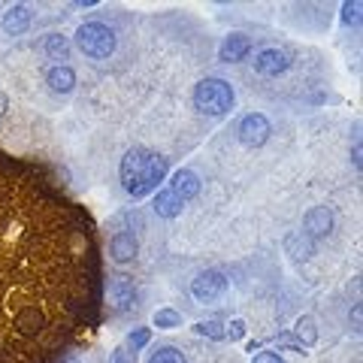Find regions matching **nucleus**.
I'll return each mask as SVG.
<instances>
[{
	"label": "nucleus",
	"mask_w": 363,
	"mask_h": 363,
	"mask_svg": "<svg viewBox=\"0 0 363 363\" xmlns=\"http://www.w3.org/2000/svg\"><path fill=\"white\" fill-rule=\"evenodd\" d=\"M233 88L224 82V79H203V82L194 88V106L203 112V116L221 118L233 109Z\"/></svg>",
	"instance_id": "f03ea898"
},
{
	"label": "nucleus",
	"mask_w": 363,
	"mask_h": 363,
	"mask_svg": "<svg viewBox=\"0 0 363 363\" xmlns=\"http://www.w3.org/2000/svg\"><path fill=\"white\" fill-rule=\"evenodd\" d=\"M45 82H49V88L55 91V94H70V91L76 88V73L70 70V67H52L49 76H45Z\"/></svg>",
	"instance_id": "ddd939ff"
},
{
	"label": "nucleus",
	"mask_w": 363,
	"mask_h": 363,
	"mask_svg": "<svg viewBox=\"0 0 363 363\" xmlns=\"http://www.w3.org/2000/svg\"><path fill=\"white\" fill-rule=\"evenodd\" d=\"M64 363H79V360H76V357H67V360H64Z\"/></svg>",
	"instance_id": "cd10ccee"
},
{
	"label": "nucleus",
	"mask_w": 363,
	"mask_h": 363,
	"mask_svg": "<svg viewBox=\"0 0 363 363\" xmlns=\"http://www.w3.org/2000/svg\"><path fill=\"white\" fill-rule=\"evenodd\" d=\"M288 252L297 257V260H306V257L315 255V242H312L306 233H294L291 240H288Z\"/></svg>",
	"instance_id": "dca6fc26"
},
{
	"label": "nucleus",
	"mask_w": 363,
	"mask_h": 363,
	"mask_svg": "<svg viewBox=\"0 0 363 363\" xmlns=\"http://www.w3.org/2000/svg\"><path fill=\"white\" fill-rule=\"evenodd\" d=\"M118 173H121L124 191H128L133 200H140L145 194H152V191L157 188V182H164V176H167V157L155 155L149 149H130L128 155L121 157Z\"/></svg>",
	"instance_id": "f257e3e1"
},
{
	"label": "nucleus",
	"mask_w": 363,
	"mask_h": 363,
	"mask_svg": "<svg viewBox=\"0 0 363 363\" xmlns=\"http://www.w3.org/2000/svg\"><path fill=\"white\" fill-rule=\"evenodd\" d=\"M109 252H112V260H118V264H128V260L136 257L140 252V242H136L133 233H116L109 242Z\"/></svg>",
	"instance_id": "9b49d317"
},
{
	"label": "nucleus",
	"mask_w": 363,
	"mask_h": 363,
	"mask_svg": "<svg viewBox=\"0 0 363 363\" xmlns=\"http://www.w3.org/2000/svg\"><path fill=\"white\" fill-rule=\"evenodd\" d=\"M182 206H185V203H182L169 188H164V191H157L155 194V212L161 215V218H176V215L182 212Z\"/></svg>",
	"instance_id": "4468645a"
},
{
	"label": "nucleus",
	"mask_w": 363,
	"mask_h": 363,
	"mask_svg": "<svg viewBox=\"0 0 363 363\" xmlns=\"http://www.w3.org/2000/svg\"><path fill=\"white\" fill-rule=\"evenodd\" d=\"M252 363H285V360H281L276 351H260V354H257Z\"/></svg>",
	"instance_id": "a878e982"
},
{
	"label": "nucleus",
	"mask_w": 363,
	"mask_h": 363,
	"mask_svg": "<svg viewBox=\"0 0 363 363\" xmlns=\"http://www.w3.org/2000/svg\"><path fill=\"white\" fill-rule=\"evenodd\" d=\"M149 363H188V360H185V354H182L179 348H169L167 345V348H157L155 354L149 357Z\"/></svg>",
	"instance_id": "6ab92c4d"
},
{
	"label": "nucleus",
	"mask_w": 363,
	"mask_h": 363,
	"mask_svg": "<svg viewBox=\"0 0 363 363\" xmlns=\"http://www.w3.org/2000/svg\"><path fill=\"white\" fill-rule=\"evenodd\" d=\"M30 28V9L25 4H16L6 9L4 16V30L9 33V37H18V33H25Z\"/></svg>",
	"instance_id": "f8f14e48"
},
{
	"label": "nucleus",
	"mask_w": 363,
	"mask_h": 363,
	"mask_svg": "<svg viewBox=\"0 0 363 363\" xmlns=\"http://www.w3.org/2000/svg\"><path fill=\"white\" fill-rule=\"evenodd\" d=\"M109 303L116 312H128L133 309L136 303V288H133V279L130 276H112L109 279Z\"/></svg>",
	"instance_id": "423d86ee"
},
{
	"label": "nucleus",
	"mask_w": 363,
	"mask_h": 363,
	"mask_svg": "<svg viewBox=\"0 0 363 363\" xmlns=\"http://www.w3.org/2000/svg\"><path fill=\"white\" fill-rule=\"evenodd\" d=\"M16 327H21L25 333H33V330H40V315L37 309H25L18 318H16Z\"/></svg>",
	"instance_id": "aec40b11"
},
{
	"label": "nucleus",
	"mask_w": 363,
	"mask_h": 363,
	"mask_svg": "<svg viewBox=\"0 0 363 363\" xmlns=\"http://www.w3.org/2000/svg\"><path fill=\"white\" fill-rule=\"evenodd\" d=\"M227 291V279L221 276L218 269H206V272H200V276L191 281V294L200 300V303H212V300H218L221 294Z\"/></svg>",
	"instance_id": "39448f33"
},
{
	"label": "nucleus",
	"mask_w": 363,
	"mask_h": 363,
	"mask_svg": "<svg viewBox=\"0 0 363 363\" xmlns=\"http://www.w3.org/2000/svg\"><path fill=\"white\" fill-rule=\"evenodd\" d=\"M155 327H161V330H173V327H182V315L176 309H157L155 312Z\"/></svg>",
	"instance_id": "a211bd4d"
},
{
	"label": "nucleus",
	"mask_w": 363,
	"mask_h": 363,
	"mask_svg": "<svg viewBox=\"0 0 363 363\" xmlns=\"http://www.w3.org/2000/svg\"><path fill=\"white\" fill-rule=\"evenodd\" d=\"M194 330L200 336H209V339H224V324L221 321H200Z\"/></svg>",
	"instance_id": "412c9836"
},
{
	"label": "nucleus",
	"mask_w": 363,
	"mask_h": 363,
	"mask_svg": "<svg viewBox=\"0 0 363 363\" xmlns=\"http://www.w3.org/2000/svg\"><path fill=\"white\" fill-rule=\"evenodd\" d=\"M109 363H136V351H130L128 345H118L109 354Z\"/></svg>",
	"instance_id": "5701e85b"
},
{
	"label": "nucleus",
	"mask_w": 363,
	"mask_h": 363,
	"mask_svg": "<svg viewBox=\"0 0 363 363\" xmlns=\"http://www.w3.org/2000/svg\"><path fill=\"white\" fill-rule=\"evenodd\" d=\"M4 112H6V94L0 91V116H4Z\"/></svg>",
	"instance_id": "bb28decb"
},
{
	"label": "nucleus",
	"mask_w": 363,
	"mask_h": 363,
	"mask_svg": "<svg viewBox=\"0 0 363 363\" xmlns=\"http://www.w3.org/2000/svg\"><path fill=\"white\" fill-rule=\"evenodd\" d=\"M169 191L182 200V203H188V200H194L200 194V179L197 173H191V169H176L173 173V182H169Z\"/></svg>",
	"instance_id": "1a4fd4ad"
},
{
	"label": "nucleus",
	"mask_w": 363,
	"mask_h": 363,
	"mask_svg": "<svg viewBox=\"0 0 363 363\" xmlns=\"http://www.w3.org/2000/svg\"><path fill=\"white\" fill-rule=\"evenodd\" d=\"M248 49H252V40L245 37V33H230V37H224L221 43V49H218V58L224 64H236V61H242Z\"/></svg>",
	"instance_id": "9d476101"
},
{
	"label": "nucleus",
	"mask_w": 363,
	"mask_h": 363,
	"mask_svg": "<svg viewBox=\"0 0 363 363\" xmlns=\"http://www.w3.org/2000/svg\"><path fill=\"white\" fill-rule=\"evenodd\" d=\"M149 339H152V330H149V327H140V330H133L128 336V348L130 351H140V348L149 345Z\"/></svg>",
	"instance_id": "4be33fe9"
},
{
	"label": "nucleus",
	"mask_w": 363,
	"mask_h": 363,
	"mask_svg": "<svg viewBox=\"0 0 363 363\" xmlns=\"http://www.w3.org/2000/svg\"><path fill=\"white\" fill-rule=\"evenodd\" d=\"M294 333H297V339L303 345H315V339H318V330H315V321L309 315H303L300 321H297V327H294Z\"/></svg>",
	"instance_id": "f3484780"
},
{
	"label": "nucleus",
	"mask_w": 363,
	"mask_h": 363,
	"mask_svg": "<svg viewBox=\"0 0 363 363\" xmlns=\"http://www.w3.org/2000/svg\"><path fill=\"white\" fill-rule=\"evenodd\" d=\"M291 67V58H288V52H281V49H264L255 58V70L260 76H281Z\"/></svg>",
	"instance_id": "0eeeda50"
},
{
	"label": "nucleus",
	"mask_w": 363,
	"mask_h": 363,
	"mask_svg": "<svg viewBox=\"0 0 363 363\" xmlns=\"http://www.w3.org/2000/svg\"><path fill=\"white\" fill-rule=\"evenodd\" d=\"M236 133H240V143L248 145V149H260L267 140H269V121L260 116V112H252V116H245L240 121V128H236Z\"/></svg>",
	"instance_id": "20e7f679"
},
{
	"label": "nucleus",
	"mask_w": 363,
	"mask_h": 363,
	"mask_svg": "<svg viewBox=\"0 0 363 363\" xmlns=\"http://www.w3.org/2000/svg\"><path fill=\"white\" fill-rule=\"evenodd\" d=\"M76 45L88 58H109L116 52V30L104 25V21H85L76 30Z\"/></svg>",
	"instance_id": "7ed1b4c3"
},
{
	"label": "nucleus",
	"mask_w": 363,
	"mask_h": 363,
	"mask_svg": "<svg viewBox=\"0 0 363 363\" xmlns=\"http://www.w3.org/2000/svg\"><path fill=\"white\" fill-rule=\"evenodd\" d=\"M303 227H306V236L309 240H318V236H327L333 230V212L327 209V206H315L306 212V218H303Z\"/></svg>",
	"instance_id": "6e6552de"
},
{
	"label": "nucleus",
	"mask_w": 363,
	"mask_h": 363,
	"mask_svg": "<svg viewBox=\"0 0 363 363\" xmlns=\"http://www.w3.org/2000/svg\"><path fill=\"white\" fill-rule=\"evenodd\" d=\"M224 336L242 339V336H245V321H240V318H236V321H230V330H224Z\"/></svg>",
	"instance_id": "393cba45"
},
{
	"label": "nucleus",
	"mask_w": 363,
	"mask_h": 363,
	"mask_svg": "<svg viewBox=\"0 0 363 363\" xmlns=\"http://www.w3.org/2000/svg\"><path fill=\"white\" fill-rule=\"evenodd\" d=\"M360 18V4H357V0H354V4H345L342 6V21H345V25H351V21H357Z\"/></svg>",
	"instance_id": "b1692460"
},
{
	"label": "nucleus",
	"mask_w": 363,
	"mask_h": 363,
	"mask_svg": "<svg viewBox=\"0 0 363 363\" xmlns=\"http://www.w3.org/2000/svg\"><path fill=\"white\" fill-rule=\"evenodd\" d=\"M43 49L49 58H58V61H67V55H70V43H67V37H61V33H49L43 43Z\"/></svg>",
	"instance_id": "2eb2a0df"
}]
</instances>
